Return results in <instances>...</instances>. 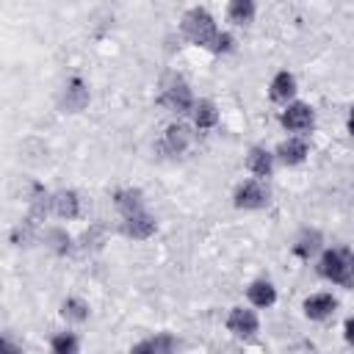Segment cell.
<instances>
[{
	"mask_svg": "<svg viewBox=\"0 0 354 354\" xmlns=\"http://www.w3.org/2000/svg\"><path fill=\"white\" fill-rule=\"evenodd\" d=\"M343 337H346L348 346H354V318L346 321V326H343Z\"/></svg>",
	"mask_w": 354,
	"mask_h": 354,
	"instance_id": "24",
	"label": "cell"
},
{
	"mask_svg": "<svg viewBox=\"0 0 354 354\" xmlns=\"http://www.w3.org/2000/svg\"><path fill=\"white\" fill-rule=\"evenodd\" d=\"M227 329L238 340H252L257 335V329H260V318L249 307H232L230 315H227Z\"/></svg>",
	"mask_w": 354,
	"mask_h": 354,
	"instance_id": "6",
	"label": "cell"
},
{
	"mask_svg": "<svg viewBox=\"0 0 354 354\" xmlns=\"http://www.w3.org/2000/svg\"><path fill=\"white\" fill-rule=\"evenodd\" d=\"M321 232L318 230H304L299 238H296V243H293V254L296 257H301V260H310L318 249H321Z\"/></svg>",
	"mask_w": 354,
	"mask_h": 354,
	"instance_id": "19",
	"label": "cell"
},
{
	"mask_svg": "<svg viewBox=\"0 0 354 354\" xmlns=\"http://www.w3.org/2000/svg\"><path fill=\"white\" fill-rule=\"evenodd\" d=\"M268 202H271V191L263 177H249V180L238 183V188L232 194V205L238 210H263V207H268Z\"/></svg>",
	"mask_w": 354,
	"mask_h": 354,
	"instance_id": "4",
	"label": "cell"
},
{
	"mask_svg": "<svg viewBox=\"0 0 354 354\" xmlns=\"http://www.w3.org/2000/svg\"><path fill=\"white\" fill-rule=\"evenodd\" d=\"M194 124H196V130H210V127H216L218 124V111H216V105L210 102V100H199L196 105H194Z\"/></svg>",
	"mask_w": 354,
	"mask_h": 354,
	"instance_id": "20",
	"label": "cell"
},
{
	"mask_svg": "<svg viewBox=\"0 0 354 354\" xmlns=\"http://www.w3.org/2000/svg\"><path fill=\"white\" fill-rule=\"evenodd\" d=\"M61 315L66 318V321H75V324H83L86 318H88V304L83 301V299H66L64 304H61Z\"/></svg>",
	"mask_w": 354,
	"mask_h": 354,
	"instance_id": "21",
	"label": "cell"
},
{
	"mask_svg": "<svg viewBox=\"0 0 354 354\" xmlns=\"http://www.w3.org/2000/svg\"><path fill=\"white\" fill-rule=\"evenodd\" d=\"M113 205H116V210H119L122 216H133V213L147 210V207H144V194H141L138 188H119V191L113 194Z\"/></svg>",
	"mask_w": 354,
	"mask_h": 354,
	"instance_id": "16",
	"label": "cell"
},
{
	"mask_svg": "<svg viewBox=\"0 0 354 354\" xmlns=\"http://www.w3.org/2000/svg\"><path fill=\"white\" fill-rule=\"evenodd\" d=\"M301 310H304V315H307L310 321H326V318L335 315L337 299H335L332 293H313V296L304 299Z\"/></svg>",
	"mask_w": 354,
	"mask_h": 354,
	"instance_id": "9",
	"label": "cell"
},
{
	"mask_svg": "<svg viewBox=\"0 0 354 354\" xmlns=\"http://www.w3.org/2000/svg\"><path fill=\"white\" fill-rule=\"evenodd\" d=\"M155 230H158V224L147 210L133 213V216H122V232L127 238H133V241H147Z\"/></svg>",
	"mask_w": 354,
	"mask_h": 354,
	"instance_id": "8",
	"label": "cell"
},
{
	"mask_svg": "<svg viewBox=\"0 0 354 354\" xmlns=\"http://www.w3.org/2000/svg\"><path fill=\"white\" fill-rule=\"evenodd\" d=\"M252 19H254V0H230L227 22H232L238 28H246V25H252Z\"/></svg>",
	"mask_w": 354,
	"mask_h": 354,
	"instance_id": "18",
	"label": "cell"
},
{
	"mask_svg": "<svg viewBox=\"0 0 354 354\" xmlns=\"http://www.w3.org/2000/svg\"><path fill=\"white\" fill-rule=\"evenodd\" d=\"M246 169L254 174V177H271L274 171V152H268L266 147H252L249 155H246Z\"/></svg>",
	"mask_w": 354,
	"mask_h": 354,
	"instance_id": "15",
	"label": "cell"
},
{
	"mask_svg": "<svg viewBox=\"0 0 354 354\" xmlns=\"http://www.w3.org/2000/svg\"><path fill=\"white\" fill-rule=\"evenodd\" d=\"M86 105H88V88H86V83H83L80 77H72L69 86L64 88L61 108H64L66 113H77V111H83Z\"/></svg>",
	"mask_w": 354,
	"mask_h": 354,
	"instance_id": "11",
	"label": "cell"
},
{
	"mask_svg": "<svg viewBox=\"0 0 354 354\" xmlns=\"http://www.w3.org/2000/svg\"><path fill=\"white\" fill-rule=\"evenodd\" d=\"M158 102H160L163 108L174 111V113H191L194 105H196V100H194L188 83H185L180 75H166V80H163V86H160Z\"/></svg>",
	"mask_w": 354,
	"mask_h": 354,
	"instance_id": "3",
	"label": "cell"
},
{
	"mask_svg": "<svg viewBox=\"0 0 354 354\" xmlns=\"http://www.w3.org/2000/svg\"><path fill=\"white\" fill-rule=\"evenodd\" d=\"M180 33H183V39H185L188 44L205 47V50H210V53H213V47H216V41H218V36H221V30H218L216 19H213V17H210V11H207V8H202V6L188 8V11L183 14V19H180Z\"/></svg>",
	"mask_w": 354,
	"mask_h": 354,
	"instance_id": "1",
	"label": "cell"
},
{
	"mask_svg": "<svg viewBox=\"0 0 354 354\" xmlns=\"http://www.w3.org/2000/svg\"><path fill=\"white\" fill-rule=\"evenodd\" d=\"M50 207H53V213H55L58 218L72 221V218H77V213H80V199H77L75 191L66 188V191H58V194L50 196Z\"/></svg>",
	"mask_w": 354,
	"mask_h": 354,
	"instance_id": "13",
	"label": "cell"
},
{
	"mask_svg": "<svg viewBox=\"0 0 354 354\" xmlns=\"http://www.w3.org/2000/svg\"><path fill=\"white\" fill-rule=\"evenodd\" d=\"M315 271L329 279L332 285H340L346 290L354 288V252L348 246H332V249H324V254L318 257V266Z\"/></svg>",
	"mask_w": 354,
	"mask_h": 354,
	"instance_id": "2",
	"label": "cell"
},
{
	"mask_svg": "<svg viewBox=\"0 0 354 354\" xmlns=\"http://www.w3.org/2000/svg\"><path fill=\"white\" fill-rule=\"evenodd\" d=\"M246 299H249L252 307L268 310V307L277 301V288H274V282H268V279H254V282L246 288Z\"/></svg>",
	"mask_w": 354,
	"mask_h": 354,
	"instance_id": "14",
	"label": "cell"
},
{
	"mask_svg": "<svg viewBox=\"0 0 354 354\" xmlns=\"http://www.w3.org/2000/svg\"><path fill=\"white\" fill-rule=\"evenodd\" d=\"M293 94H296V77H293L288 69L277 72L274 80H271V86H268V97H271V102H282V105H288V102L293 100Z\"/></svg>",
	"mask_w": 354,
	"mask_h": 354,
	"instance_id": "12",
	"label": "cell"
},
{
	"mask_svg": "<svg viewBox=\"0 0 354 354\" xmlns=\"http://www.w3.org/2000/svg\"><path fill=\"white\" fill-rule=\"evenodd\" d=\"M77 337H75V332H61V335H55L53 340H50V348L55 351V354H75L77 351Z\"/></svg>",
	"mask_w": 354,
	"mask_h": 354,
	"instance_id": "22",
	"label": "cell"
},
{
	"mask_svg": "<svg viewBox=\"0 0 354 354\" xmlns=\"http://www.w3.org/2000/svg\"><path fill=\"white\" fill-rule=\"evenodd\" d=\"M279 124H282L288 133L304 136V133H310L313 124H315V111H313V105H307V102L290 100V102L279 111Z\"/></svg>",
	"mask_w": 354,
	"mask_h": 354,
	"instance_id": "5",
	"label": "cell"
},
{
	"mask_svg": "<svg viewBox=\"0 0 354 354\" xmlns=\"http://www.w3.org/2000/svg\"><path fill=\"white\" fill-rule=\"evenodd\" d=\"M191 138H194L191 127H188V124H183V122H174V124H169V127H166L163 141H160V149H163V152H169V155H183V152L188 149Z\"/></svg>",
	"mask_w": 354,
	"mask_h": 354,
	"instance_id": "7",
	"label": "cell"
},
{
	"mask_svg": "<svg viewBox=\"0 0 354 354\" xmlns=\"http://www.w3.org/2000/svg\"><path fill=\"white\" fill-rule=\"evenodd\" d=\"M307 155H310V144H307L304 136H293V138L282 141L277 147V152H274V158H279L285 166H299Z\"/></svg>",
	"mask_w": 354,
	"mask_h": 354,
	"instance_id": "10",
	"label": "cell"
},
{
	"mask_svg": "<svg viewBox=\"0 0 354 354\" xmlns=\"http://www.w3.org/2000/svg\"><path fill=\"white\" fill-rule=\"evenodd\" d=\"M346 124H348V133H351V136H354V108H351V111H348V122H346Z\"/></svg>",
	"mask_w": 354,
	"mask_h": 354,
	"instance_id": "25",
	"label": "cell"
},
{
	"mask_svg": "<svg viewBox=\"0 0 354 354\" xmlns=\"http://www.w3.org/2000/svg\"><path fill=\"white\" fill-rule=\"evenodd\" d=\"M177 346H180L177 337H171L169 332H160V335H152V337L136 343L133 351H136V354H169V351H174Z\"/></svg>",
	"mask_w": 354,
	"mask_h": 354,
	"instance_id": "17",
	"label": "cell"
},
{
	"mask_svg": "<svg viewBox=\"0 0 354 354\" xmlns=\"http://www.w3.org/2000/svg\"><path fill=\"white\" fill-rule=\"evenodd\" d=\"M230 50H232V36L221 30V36H218V41H216L213 53H216V55H221V53H230Z\"/></svg>",
	"mask_w": 354,
	"mask_h": 354,
	"instance_id": "23",
	"label": "cell"
}]
</instances>
